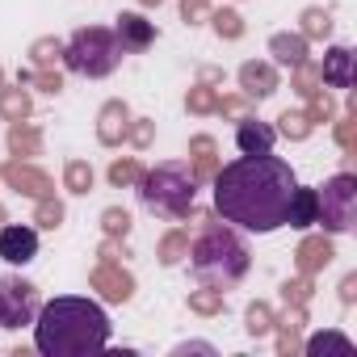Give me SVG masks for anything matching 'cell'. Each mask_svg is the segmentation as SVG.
Here are the masks:
<instances>
[{
	"label": "cell",
	"mask_w": 357,
	"mask_h": 357,
	"mask_svg": "<svg viewBox=\"0 0 357 357\" xmlns=\"http://www.w3.org/2000/svg\"><path fill=\"white\" fill-rule=\"evenodd\" d=\"M215 211L223 223H236L244 231H278L286 227V206L294 194V168L265 151V155H240L223 164L215 176Z\"/></svg>",
	"instance_id": "cell-1"
},
{
	"label": "cell",
	"mask_w": 357,
	"mask_h": 357,
	"mask_svg": "<svg viewBox=\"0 0 357 357\" xmlns=\"http://www.w3.org/2000/svg\"><path fill=\"white\" fill-rule=\"evenodd\" d=\"M109 344V315L93 298H51L34 315V349L43 357H84Z\"/></svg>",
	"instance_id": "cell-2"
},
{
	"label": "cell",
	"mask_w": 357,
	"mask_h": 357,
	"mask_svg": "<svg viewBox=\"0 0 357 357\" xmlns=\"http://www.w3.org/2000/svg\"><path fill=\"white\" fill-rule=\"evenodd\" d=\"M202 223H206L202 236L190 244L198 282H202V286H219V290H223V286H236V282L248 273V265H252L248 244H244L231 227L215 223V215H206Z\"/></svg>",
	"instance_id": "cell-3"
},
{
	"label": "cell",
	"mask_w": 357,
	"mask_h": 357,
	"mask_svg": "<svg viewBox=\"0 0 357 357\" xmlns=\"http://www.w3.org/2000/svg\"><path fill=\"white\" fill-rule=\"evenodd\" d=\"M194 198H198V176L181 160L143 168V176H139V202L151 215H160V219H172V223L190 219L194 215Z\"/></svg>",
	"instance_id": "cell-4"
},
{
	"label": "cell",
	"mask_w": 357,
	"mask_h": 357,
	"mask_svg": "<svg viewBox=\"0 0 357 357\" xmlns=\"http://www.w3.org/2000/svg\"><path fill=\"white\" fill-rule=\"evenodd\" d=\"M122 55H126V51H122L118 34L105 30V26H84V30H76V34L63 43V63H68V72L89 76V80L109 76V72L122 63Z\"/></svg>",
	"instance_id": "cell-5"
},
{
	"label": "cell",
	"mask_w": 357,
	"mask_h": 357,
	"mask_svg": "<svg viewBox=\"0 0 357 357\" xmlns=\"http://www.w3.org/2000/svg\"><path fill=\"white\" fill-rule=\"evenodd\" d=\"M315 223H324V231H332V236L353 231V223H357V176L353 172H336L332 181H324Z\"/></svg>",
	"instance_id": "cell-6"
},
{
	"label": "cell",
	"mask_w": 357,
	"mask_h": 357,
	"mask_svg": "<svg viewBox=\"0 0 357 357\" xmlns=\"http://www.w3.org/2000/svg\"><path fill=\"white\" fill-rule=\"evenodd\" d=\"M38 315V290L22 278H0V328H26Z\"/></svg>",
	"instance_id": "cell-7"
},
{
	"label": "cell",
	"mask_w": 357,
	"mask_h": 357,
	"mask_svg": "<svg viewBox=\"0 0 357 357\" xmlns=\"http://www.w3.org/2000/svg\"><path fill=\"white\" fill-rule=\"evenodd\" d=\"M0 176L9 181V190H17V194H26V198H55V181L43 172V168H34V164H26V160H9V164H0Z\"/></svg>",
	"instance_id": "cell-8"
},
{
	"label": "cell",
	"mask_w": 357,
	"mask_h": 357,
	"mask_svg": "<svg viewBox=\"0 0 357 357\" xmlns=\"http://www.w3.org/2000/svg\"><path fill=\"white\" fill-rule=\"evenodd\" d=\"M38 257V231L22 223H0V261L9 265H30Z\"/></svg>",
	"instance_id": "cell-9"
},
{
	"label": "cell",
	"mask_w": 357,
	"mask_h": 357,
	"mask_svg": "<svg viewBox=\"0 0 357 357\" xmlns=\"http://www.w3.org/2000/svg\"><path fill=\"white\" fill-rule=\"evenodd\" d=\"M89 286H93L105 303H130V294H135V278H130L118 261H101V265L93 269Z\"/></svg>",
	"instance_id": "cell-10"
},
{
	"label": "cell",
	"mask_w": 357,
	"mask_h": 357,
	"mask_svg": "<svg viewBox=\"0 0 357 357\" xmlns=\"http://www.w3.org/2000/svg\"><path fill=\"white\" fill-rule=\"evenodd\" d=\"M240 93H244L248 101H265V97H273V93H278V68H273V63H257V59H248V63L240 68Z\"/></svg>",
	"instance_id": "cell-11"
},
{
	"label": "cell",
	"mask_w": 357,
	"mask_h": 357,
	"mask_svg": "<svg viewBox=\"0 0 357 357\" xmlns=\"http://www.w3.org/2000/svg\"><path fill=\"white\" fill-rule=\"evenodd\" d=\"M126 126H130V105L126 101H105L101 105V114H97V139L105 143V147H118L122 139H126Z\"/></svg>",
	"instance_id": "cell-12"
},
{
	"label": "cell",
	"mask_w": 357,
	"mask_h": 357,
	"mask_svg": "<svg viewBox=\"0 0 357 357\" xmlns=\"http://www.w3.org/2000/svg\"><path fill=\"white\" fill-rule=\"evenodd\" d=\"M273 139H278V130L269 126V122H261V118H240V126H236V147L244 151V155H265V151H273Z\"/></svg>",
	"instance_id": "cell-13"
},
{
	"label": "cell",
	"mask_w": 357,
	"mask_h": 357,
	"mask_svg": "<svg viewBox=\"0 0 357 357\" xmlns=\"http://www.w3.org/2000/svg\"><path fill=\"white\" fill-rule=\"evenodd\" d=\"M122 51H147L155 43V26L143 17V13H118V26H114Z\"/></svg>",
	"instance_id": "cell-14"
},
{
	"label": "cell",
	"mask_w": 357,
	"mask_h": 357,
	"mask_svg": "<svg viewBox=\"0 0 357 357\" xmlns=\"http://www.w3.org/2000/svg\"><path fill=\"white\" fill-rule=\"evenodd\" d=\"M332 240H324V236H307L303 244H298V252H294V265H298V273H307V278H315V273H324L328 265H332Z\"/></svg>",
	"instance_id": "cell-15"
},
{
	"label": "cell",
	"mask_w": 357,
	"mask_h": 357,
	"mask_svg": "<svg viewBox=\"0 0 357 357\" xmlns=\"http://www.w3.org/2000/svg\"><path fill=\"white\" fill-rule=\"evenodd\" d=\"M319 80L332 89H353V51L349 47H332L319 63Z\"/></svg>",
	"instance_id": "cell-16"
},
{
	"label": "cell",
	"mask_w": 357,
	"mask_h": 357,
	"mask_svg": "<svg viewBox=\"0 0 357 357\" xmlns=\"http://www.w3.org/2000/svg\"><path fill=\"white\" fill-rule=\"evenodd\" d=\"M303 324H307V307H290V311L273 324V332H278V353H282V357H290V353L303 349V340H298Z\"/></svg>",
	"instance_id": "cell-17"
},
{
	"label": "cell",
	"mask_w": 357,
	"mask_h": 357,
	"mask_svg": "<svg viewBox=\"0 0 357 357\" xmlns=\"http://www.w3.org/2000/svg\"><path fill=\"white\" fill-rule=\"evenodd\" d=\"M269 55H273V63H282V68H298L303 59H311L303 34H273V38H269Z\"/></svg>",
	"instance_id": "cell-18"
},
{
	"label": "cell",
	"mask_w": 357,
	"mask_h": 357,
	"mask_svg": "<svg viewBox=\"0 0 357 357\" xmlns=\"http://www.w3.org/2000/svg\"><path fill=\"white\" fill-rule=\"evenodd\" d=\"M315 215H319V194H315V190H298V185H294L290 206H286V223H290V227H311V223H315Z\"/></svg>",
	"instance_id": "cell-19"
},
{
	"label": "cell",
	"mask_w": 357,
	"mask_h": 357,
	"mask_svg": "<svg viewBox=\"0 0 357 357\" xmlns=\"http://www.w3.org/2000/svg\"><path fill=\"white\" fill-rule=\"evenodd\" d=\"M9 151H13L17 160H22V155H43V130L30 126L26 118L13 122V126H9Z\"/></svg>",
	"instance_id": "cell-20"
},
{
	"label": "cell",
	"mask_w": 357,
	"mask_h": 357,
	"mask_svg": "<svg viewBox=\"0 0 357 357\" xmlns=\"http://www.w3.org/2000/svg\"><path fill=\"white\" fill-rule=\"evenodd\" d=\"M30 109H34V101H30L26 84L0 89V118H5V122H22V118H30Z\"/></svg>",
	"instance_id": "cell-21"
},
{
	"label": "cell",
	"mask_w": 357,
	"mask_h": 357,
	"mask_svg": "<svg viewBox=\"0 0 357 357\" xmlns=\"http://www.w3.org/2000/svg\"><path fill=\"white\" fill-rule=\"evenodd\" d=\"M155 257H160V265H181L185 257H190V231H168L164 240H160V248H155Z\"/></svg>",
	"instance_id": "cell-22"
},
{
	"label": "cell",
	"mask_w": 357,
	"mask_h": 357,
	"mask_svg": "<svg viewBox=\"0 0 357 357\" xmlns=\"http://www.w3.org/2000/svg\"><path fill=\"white\" fill-rule=\"evenodd\" d=\"M190 311L194 315H223L227 298H223L219 286H202V290H190Z\"/></svg>",
	"instance_id": "cell-23"
},
{
	"label": "cell",
	"mask_w": 357,
	"mask_h": 357,
	"mask_svg": "<svg viewBox=\"0 0 357 357\" xmlns=\"http://www.w3.org/2000/svg\"><path fill=\"white\" fill-rule=\"evenodd\" d=\"M109 185L114 190H130V185H139V176H143V164L135 160V155H122V160H114L109 164Z\"/></svg>",
	"instance_id": "cell-24"
},
{
	"label": "cell",
	"mask_w": 357,
	"mask_h": 357,
	"mask_svg": "<svg viewBox=\"0 0 357 357\" xmlns=\"http://www.w3.org/2000/svg\"><path fill=\"white\" fill-rule=\"evenodd\" d=\"M311 130H315V122L307 118V109H286V114L278 118V135H286V139H294V143H303Z\"/></svg>",
	"instance_id": "cell-25"
},
{
	"label": "cell",
	"mask_w": 357,
	"mask_h": 357,
	"mask_svg": "<svg viewBox=\"0 0 357 357\" xmlns=\"http://www.w3.org/2000/svg\"><path fill=\"white\" fill-rule=\"evenodd\" d=\"M273 324H278V315H273L269 303H248V311H244V328H248V336H269Z\"/></svg>",
	"instance_id": "cell-26"
},
{
	"label": "cell",
	"mask_w": 357,
	"mask_h": 357,
	"mask_svg": "<svg viewBox=\"0 0 357 357\" xmlns=\"http://www.w3.org/2000/svg\"><path fill=\"white\" fill-rule=\"evenodd\" d=\"M211 26H215V34L227 38V43L244 38V17H240L236 9H211Z\"/></svg>",
	"instance_id": "cell-27"
},
{
	"label": "cell",
	"mask_w": 357,
	"mask_h": 357,
	"mask_svg": "<svg viewBox=\"0 0 357 357\" xmlns=\"http://www.w3.org/2000/svg\"><path fill=\"white\" fill-rule=\"evenodd\" d=\"M59 59H63V43H59V38L47 34V38H34V43H30V63H34V68H55Z\"/></svg>",
	"instance_id": "cell-28"
},
{
	"label": "cell",
	"mask_w": 357,
	"mask_h": 357,
	"mask_svg": "<svg viewBox=\"0 0 357 357\" xmlns=\"http://www.w3.org/2000/svg\"><path fill=\"white\" fill-rule=\"evenodd\" d=\"M290 72H294V76H290V89H294L298 97H311V93L324 84V80H319V63H315V59H303V63H298V68H290Z\"/></svg>",
	"instance_id": "cell-29"
},
{
	"label": "cell",
	"mask_w": 357,
	"mask_h": 357,
	"mask_svg": "<svg viewBox=\"0 0 357 357\" xmlns=\"http://www.w3.org/2000/svg\"><path fill=\"white\" fill-rule=\"evenodd\" d=\"M298 22H303V30H298V34H303L307 43H311V38H328V34H332V13H328V9H303V17H298Z\"/></svg>",
	"instance_id": "cell-30"
},
{
	"label": "cell",
	"mask_w": 357,
	"mask_h": 357,
	"mask_svg": "<svg viewBox=\"0 0 357 357\" xmlns=\"http://www.w3.org/2000/svg\"><path fill=\"white\" fill-rule=\"evenodd\" d=\"M185 109L190 114H215L219 109V89H211V84H194L190 93H185Z\"/></svg>",
	"instance_id": "cell-31"
},
{
	"label": "cell",
	"mask_w": 357,
	"mask_h": 357,
	"mask_svg": "<svg viewBox=\"0 0 357 357\" xmlns=\"http://www.w3.org/2000/svg\"><path fill=\"white\" fill-rule=\"evenodd\" d=\"M63 185H68V194H89L93 190V168H89V160H72L63 168Z\"/></svg>",
	"instance_id": "cell-32"
},
{
	"label": "cell",
	"mask_w": 357,
	"mask_h": 357,
	"mask_svg": "<svg viewBox=\"0 0 357 357\" xmlns=\"http://www.w3.org/2000/svg\"><path fill=\"white\" fill-rule=\"evenodd\" d=\"M303 101H307V118H311V122H332V118H336V101H332V93H328L324 84H319L311 97H303Z\"/></svg>",
	"instance_id": "cell-33"
},
{
	"label": "cell",
	"mask_w": 357,
	"mask_h": 357,
	"mask_svg": "<svg viewBox=\"0 0 357 357\" xmlns=\"http://www.w3.org/2000/svg\"><path fill=\"white\" fill-rule=\"evenodd\" d=\"M34 223H38L43 231H55V227L63 223V202H59V198H38V206H34Z\"/></svg>",
	"instance_id": "cell-34"
},
{
	"label": "cell",
	"mask_w": 357,
	"mask_h": 357,
	"mask_svg": "<svg viewBox=\"0 0 357 357\" xmlns=\"http://www.w3.org/2000/svg\"><path fill=\"white\" fill-rule=\"evenodd\" d=\"M311 278L307 273H298V278H290V282H282V298H286V307H307L311 303Z\"/></svg>",
	"instance_id": "cell-35"
},
{
	"label": "cell",
	"mask_w": 357,
	"mask_h": 357,
	"mask_svg": "<svg viewBox=\"0 0 357 357\" xmlns=\"http://www.w3.org/2000/svg\"><path fill=\"white\" fill-rule=\"evenodd\" d=\"M22 84H34V89H43V93H59L63 89V76L55 72V68H34V72H22Z\"/></svg>",
	"instance_id": "cell-36"
},
{
	"label": "cell",
	"mask_w": 357,
	"mask_h": 357,
	"mask_svg": "<svg viewBox=\"0 0 357 357\" xmlns=\"http://www.w3.org/2000/svg\"><path fill=\"white\" fill-rule=\"evenodd\" d=\"M101 231H105L109 240H126V236H130V215H126L122 206H109V211L101 215Z\"/></svg>",
	"instance_id": "cell-37"
},
{
	"label": "cell",
	"mask_w": 357,
	"mask_h": 357,
	"mask_svg": "<svg viewBox=\"0 0 357 357\" xmlns=\"http://www.w3.org/2000/svg\"><path fill=\"white\" fill-rule=\"evenodd\" d=\"M336 143H340L344 151H353V143H357V105H353V101L344 105V118L336 122Z\"/></svg>",
	"instance_id": "cell-38"
},
{
	"label": "cell",
	"mask_w": 357,
	"mask_h": 357,
	"mask_svg": "<svg viewBox=\"0 0 357 357\" xmlns=\"http://www.w3.org/2000/svg\"><path fill=\"white\" fill-rule=\"evenodd\" d=\"M303 349H307V353H324V349H340V353H349L353 340H349L344 332H319V336H311Z\"/></svg>",
	"instance_id": "cell-39"
},
{
	"label": "cell",
	"mask_w": 357,
	"mask_h": 357,
	"mask_svg": "<svg viewBox=\"0 0 357 357\" xmlns=\"http://www.w3.org/2000/svg\"><path fill=\"white\" fill-rule=\"evenodd\" d=\"M215 114H223V118H236V122H240V118H248V114H252V101H248L244 93H231V97H223V93H219V109H215Z\"/></svg>",
	"instance_id": "cell-40"
},
{
	"label": "cell",
	"mask_w": 357,
	"mask_h": 357,
	"mask_svg": "<svg viewBox=\"0 0 357 357\" xmlns=\"http://www.w3.org/2000/svg\"><path fill=\"white\" fill-rule=\"evenodd\" d=\"M126 139H130L139 151H143V147H151V139H155V122H151V118H130Z\"/></svg>",
	"instance_id": "cell-41"
},
{
	"label": "cell",
	"mask_w": 357,
	"mask_h": 357,
	"mask_svg": "<svg viewBox=\"0 0 357 357\" xmlns=\"http://www.w3.org/2000/svg\"><path fill=\"white\" fill-rule=\"evenodd\" d=\"M181 22H185V26L211 22V0H181Z\"/></svg>",
	"instance_id": "cell-42"
},
{
	"label": "cell",
	"mask_w": 357,
	"mask_h": 357,
	"mask_svg": "<svg viewBox=\"0 0 357 357\" xmlns=\"http://www.w3.org/2000/svg\"><path fill=\"white\" fill-rule=\"evenodd\" d=\"M215 172H219V155H194V176H198V185L211 181Z\"/></svg>",
	"instance_id": "cell-43"
},
{
	"label": "cell",
	"mask_w": 357,
	"mask_h": 357,
	"mask_svg": "<svg viewBox=\"0 0 357 357\" xmlns=\"http://www.w3.org/2000/svg\"><path fill=\"white\" fill-rule=\"evenodd\" d=\"M219 147H215V139L211 135H194L190 139V155H215Z\"/></svg>",
	"instance_id": "cell-44"
},
{
	"label": "cell",
	"mask_w": 357,
	"mask_h": 357,
	"mask_svg": "<svg viewBox=\"0 0 357 357\" xmlns=\"http://www.w3.org/2000/svg\"><path fill=\"white\" fill-rule=\"evenodd\" d=\"M97 257H101V261H118V257H126V248H122L118 240H109V236H105V244L97 248Z\"/></svg>",
	"instance_id": "cell-45"
},
{
	"label": "cell",
	"mask_w": 357,
	"mask_h": 357,
	"mask_svg": "<svg viewBox=\"0 0 357 357\" xmlns=\"http://www.w3.org/2000/svg\"><path fill=\"white\" fill-rule=\"evenodd\" d=\"M353 298H357V278L349 273V278L340 282V303H353Z\"/></svg>",
	"instance_id": "cell-46"
},
{
	"label": "cell",
	"mask_w": 357,
	"mask_h": 357,
	"mask_svg": "<svg viewBox=\"0 0 357 357\" xmlns=\"http://www.w3.org/2000/svg\"><path fill=\"white\" fill-rule=\"evenodd\" d=\"M198 80H202V84H219V80H223V68H202Z\"/></svg>",
	"instance_id": "cell-47"
},
{
	"label": "cell",
	"mask_w": 357,
	"mask_h": 357,
	"mask_svg": "<svg viewBox=\"0 0 357 357\" xmlns=\"http://www.w3.org/2000/svg\"><path fill=\"white\" fill-rule=\"evenodd\" d=\"M139 5H143V9H155V5H164V0H139Z\"/></svg>",
	"instance_id": "cell-48"
},
{
	"label": "cell",
	"mask_w": 357,
	"mask_h": 357,
	"mask_svg": "<svg viewBox=\"0 0 357 357\" xmlns=\"http://www.w3.org/2000/svg\"><path fill=\"white\" fill-rule=\"evenodd\" d=\"M0 89H5V68H0Z\"/></svg>",
	"instance_id": "cell-49"
}]
</instances>
